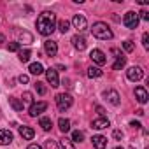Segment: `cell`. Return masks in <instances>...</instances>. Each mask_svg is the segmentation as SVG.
<instances>
[{"label": "cell", "mask_w": 149, "mask_h": 149, "mask_svg": "<svg viewBox=\"0 0 149 149\" xmlns=\"http://www.w3.org/2000/svg\"><path fill=\"white\" fill-rule=\"evenodd\" d=\"M18 81H19L21 84H26V83H28V76H25V74H21V76L18 77Z\"/></svg>", "instance_id": "37"}, {"label": "cell", "mask_w": 149, "mask_h": 149, "mask_svg": "<svg viewBox=\"0 0 149 149\" xmlns=\"http://www.w3.org/2000/svg\"><path fill=\"white\" fill-rule=\"evenodd\" d=\"M126 76H128V79L130 81H133V83H137V81H140L142 77H144V70H142V67H130L128 70H126Z\"/></svg>", "instance_id": "5"}, {"label": "cell", "mask_w": 149, "mask_h": 149, "mask_svg": "<svg viewBox=\"0 0 149 149\" xmlns=\"http://www.w3.org/2000/svg\"><path fill=\"white\" fill-rule=\"evenodd\" d=\"M135 98L140 102V104H146L147 102V91H146V88H142V86H137L135 88Z\"/></svg>", "instance_id": "15"}, {"label": "cell", "mask_w": 149, "mask_h": 149, "mask_svg": "<svg viewBox=\"0 0 149 149\" xmlns=\"http://www.w3.org/2000/svg\"><path fill=\"white\" fill-rule=\"evenodd\" d=\"M104 95H105V98H107L112 105H119V95H118L116 90H107Z\"/></svg>", "instance_id": "16"}, {"label": "cell", "mask_w": 149, "mask_h": 149, "mask_svg": "<svg viewBox=\"0 0 149 149\" xmlns=\"http://www.w3.org/2000/svg\"><path fill=\"white\" fill-rule=\"evenodd\" d=\"M35 88H37V93L39 95H46V88H44L42 83H35Z\"/></svg>", "instance_id": "32"}, {"label": "cell", "mask_w": 149, "mask_h": 149, "mask_svg": "<svg viewBox=\"0 0 149 149\" xmlns=\"http://www.w3.org/2000/svg\"><path fill=\"white\" fill-rule=\"evenodd\" d=\"M19 40H21V44H32L33 42V37H32V33H28V32H19Z\"/></svg>", "instance_id": "21"}, {"label": "cell", "mask_w": 149, "mask_h": 149, "mask_svg": "<svg viewBox=\"0 0 149 149\" xmlns=\"http://www.w3.org/2000/svg\"><path fill=\"white\" fill-rule=\"evenodd\" d=\"M44 51H46L47 56H54L58 53V44L54 40H46L44 42Z\"/></svg>", "instance_id": "11"}, {"label": "cell", "mask_w": 149, "mask_h": 149, "mask_svg": "<svg viewBox=\"0 0 149 149\" xmlns=\"http://www.w3.org/2000/svg\"><path fill=\"white\" fill-rule=\"evenodd\" d=\"M114 149H123V147H114Z\"/></svg>", "instance_id": "40"}, {"label": "cell", "mask_w": 149, "mask_h": 149, "mask_svg": "<svg viewBox=\"0 0 149 149\" xmlns=\"http://www.w3.org/2000/svg\"><path fill=\"white\" fill-rule=\"evenodd\" d=\"M58 28H60V32H61V33H67V32L70 30V23H68L67 19H61V21L58 23Z\"/></svg>", "instance_id": "26"}, {"label": "cell", "mask_w": 149, "mask_h": 149, "mask_svg": "<svg viewBox=\"0 0 149 149\" xmlns=\"http://www.w3.org/2000/svg\"><path fill=\"white\" fill-rule=\"evenodd\" d=\"M46 149H58V142L56 140H46Z\"/></svg>", "instance_id": "31"}, {"label": "cell", "mask_w": 149, "mask_h": 149, "mask_svg": "<svg viewBox=\"0 0 149 149\" xmlns=\"http://www.w3.org/2000/svg\"><path fill=\"white\" fill-rule=\"evenodd\" d=\"M107 126H109V119L107 118H97V119L91 121V128H95V130H104Z\"/></svg>", "instance_id": "13"}, {"label": "cell", "mask_w": 149, "mask_h": 149, "mask_svg": "<svg viewBox=\"0 0 149 149\" xmlns=\"http://www.w3.org/2000/svg\"><path fill=\"white\" fill-rule=\"evenodd\" d=\"M123 47H125V51H126V53H132V51L135 49V46H133V42H132V40L123 42Z\"/></svg>", "instance_id": "29"}, {"label": "cell", "mask_w": 149, "mask_h": 149, "mask_svg": "<svg viewBox=\"0 0 149 149\" xmlns=\"http://www.w3.org/2000/svg\"><path fill=\"white\" fill-rule=\"evenodd\" d=\"M112 135H114V139H116V140H121V139H123V132H121V130H114V133H112Z\"/></svg>", "instance_id": "36"}, {"label": "cell", "mask_w": 149, "mask_h": 149, "mask_svg": "<svg viewBox=\"0 0 149 149\" xmlns=\"http://www.w3.org/2000/svg\"><path fill=\"white\" fill-rule=\"evenodd\" d=\"M72 46L76 47L77 51H84L86 49V39L83 35H74L72 37Z\"/></svg>", "instance_id": "10"}, {"label": "cell", "mask_w": 149, "mask_h": 149, "mask_svg": "<svg viewBox=\"0 0 149 149\" xmlns=\"http://www.w3.org/2000/svg\"><path fill=\"white\" fill-rule=\"evenodd\" d=\"M44 72H46V79H47V83H49L53 88H58V86H60L58 72H56L54 68H47V70H44Z\"/></svg>", "instance_id": "7"}, {"label": "cell", "mask_w": 149, "mask_h": 149, "mask_svg": "<svg viewBox=\"0 0 149 149\" xmlns=\"http://www.w3.org/2000/svg\"><path fill=\"white\" fill-rule=\"evenodd\" d=\"M26 149H42V147H40L39 144H30V146H28Z\"/></svg>", "instance_id": "39"}, {"label": "cell", "mask_w": 149, "mask_h": 149, "mask_svg": "<svg viewBox=\"0 0 149 149\" xmlns=\"http://www.w3.org/2000/svg\"><path fill=\"white\" fill-rule=\"evenodd\" d=\"M102 74H104V72H102L98 67H90V68H88V77H91V79H93V77H100Z\"/></svg>", "instance_id": "25"}, {"label": "cell", "mask_w": 149, "mask_h": 149, "mask_svg": "<svg viewBox=\"0 0 149 149\" xmlns=\"http://www.w3.org/2000/svg\"><path fill=\"white\" fill-rule=\"evenodd\" d=\"M30 74H33V76H40V74L44 72V67H42V63H39V61H35V63H30Z\"/></svg>", "instance_id": "18"}, {"label": "cell", "mask_w": 149, "mask_h": 149, "mask_svg": "<svg viewBox=\"0 0 149 149\" xmlns=\"http://www.w3.org/2000/svg\"><path fill=\"white\" fill-rule=\"evenodd\" d=\"M39 125L42 126V130H44V132H49V130L53 128V121H51V118H40Z\"/></svg>", "instance_id": "23"}, {"label": "cell", "mask_w": 149, "mask_h": 149, "mask_svg": "<svg viewBox=\"0 0 149 149\" xmlns=\"http://www.w3.org/2000/svg\"><path fill=\"white\" fill-rule=\"evenodd\" d=\"M9 104L13 105V109H14V111H18V112H19V111H23V102H21L19 98L11 97V98H9Z\"/></svg>", "instance_id": "22"}, {"label": "cell", "mask_w": 149, "mask_h": 149, "mask_svg": "<svg viewBox=\"0 0 149 149\" xmlns=\"http://www.w3.org/2000/svg\"><path fill=\"white\" fill-rule=\"evenodd\" d=\"M13 139H14V135H13L11 130H0V144H2V146L11 144Z\"/></svg>", "instance_id": "12"}, {"label": "cell", "mask_w": 149, "mask_h": 149, "mask_svg": "<svg viewBox=\"0 0 149 149\" xmlns=\"http://www.w3.org/2000/svg\"><path fill=\"white\" fill-rule=\"evenodd\" d=\"M91 142H93V147L95 149H105V146H107V139L104 135H95L91 139Z\"/></svg>", "instance_id": "14"}, {"label": "cell", "mask_w": 149, "mask_h": 149, "mask_svg": "<svg viewBox=\"0 0 149 149\" xmlns=\"http://www.w3.org/2000/svg\"><path fill=\"white\" fill-rule=\"evenodd\" d=\"M61 147H63V149H76V147H74V144H72V140L67 139V137L61 139Z\"/></svg>", "instance_id": "28"}, {"label": "cell", "mask_w": 149, "mask_h": 149, "mask_svg": "<svg viewBox=\"0 0 149 149\" xmlns=\"http://www.w3.org/2000/svg\"><path fill=\"white\" fill-rule=\"evenodd\" d=\"M139 14H140V18H142V19H144V21H147V19H149V13H147V11H146V9H144V11H140V13H139ZM140 18H139V19H140Z\"/></svg>", "instance_id": "35"}, {"label": "cell", "mask_w": 149, "mask_h": 149, "mask_svg": "<svg viewBox=\"0 0 149 149\" xmlns=\"http://www.w3.org/2000/svg\"><path fill=\"white\" fill-rule=\"evenodd\" d=\"M58 128H60V132H61V133L70 132V121H68V119H65V118H60V119H58Z\"/></svg>", "instance_id": "19"}, {"label": "cell", "mask_w": 149, "mask_h": 149, "mask_svg": "<svg viewBox=\"0 0 149 149\" xmlns=\"http://www.w3.org/2000/svg\"><path fill=\"white\" fill-rule=\"evenodd\" d=\"M142 44H144L146 49L149 47V33H147V32H144V35H142Z\"/></svg>", "instance_id": "33"}, {"label": "cell", "mask_w": 149, "mask_h": 149, "mask_svg": "<svg viewBox=\"0 0 149 149\" xmlns=\"http://www.w3.org/2000/svg\"><path fill=\"white\" fill-rule=\"evenodd\" d=\"M125 63H126V56L118 54V56H116V61H114V65H112V68H114V70H121V68L125 67Z\"/></svg>", "instance_id": "20"}, {"label": "cell", "mask_w": 149, "mask_h": 149, "mask_svg": "<svg viewBox=\"0 0 149 149\" xmlns=\"http://www.w3.org/2000/svg\"><path fill=\"white\" fill-rule=\"evenodd\" d=\"M130 126H133V128H142V125H140L139 121H132V123H130Z\"/></svg>", "instance_id": "38"}, {"label": "cell", "mask_w": 149, "mask_h": 149, "mask_svg": "<svg viewBox=\"0 0 149 149\" xmlns=\"http://www.w3.org/2000/svg\"><path fill=\"white\" fill-rule=\"evenodd\" d=\"M123 23H125V26H126V28H130V30H135V28L139 26V14H137V13H133V11L126 13V14H125V19H123Z\"/></svg>", "instance_id": "4"}, {"label": "cell", "mask_w": 149, "mask_h": 149, "mask_svg": "<svg viewBox=\"0 0 149 149\" xmlns=\"http://www.w3.org/2000/svg\"><path fill=\"white\" fill-rule=\"evenodd\" d=\"M32 98H33L32 93H30V91H25V93H23V105H25V104H32Z\"/></svg>", "instance_id": "30"}, {"label": "cell", "mask_w": 149, "mask_h": 149, "mask_svg": "<svg viewBox=\"0 0 149 149\" xmlns=\"http://www.w3.org/2000/svg\"><path fill=\"white\" fill-rule=\"evenodd\" d=\"M72 23H74V28H77V32H84L88 28V21L83 14H76L72 18Z\"/></svg>", "instance_id": "6"}, {"label": "cell", "mask_w": 149, "mask_h": 149, "mask_svg": "<svg viewBox=\"0 0 149 149\" xmlns=\"http://www.w3.org/2000/svg\"><path fill=\"white\" fill-rule=\"evenodd\" d=\"M46 109H47V102H37V104H32V105H30V111H28V114H30L32 118H35V116L42 114Z\"/></svg>", "instance_id": "8"}, {"label": "cell", "mask_w": 149, "mask_h": 149, "mask_svg": "<svg viewBox=\"0 0 149 149\" xmlns=\"http://www.w3.org/2000/svg\"><path fill=\"white\" fill-rule=\"evenodd\" d=\"M91 33H93L97 39H100V40H111V39L114 37V33H112V30L107 26V23H102V21H98V23L93 25Z\"/></svg>", "instance_id": "2"}, {"label": "cell", "mask_w": 149, "mask_h": 149, "mask_svg": "<svg viewBox=\"0 0 149 149\" xmlns=\"http://www.w3.org/2000/svg\"><path fill=\"white\" fill-rule=\"evenodd\" d=\"M7 49H9V51H18V49H19V42H13V44H9Z\"/></svg>", "instance_id": "34"}, {"label": "cell", "mask_w": 149, "mask_h": 149, "mask_svg": "<svg viewBox=\"0 0 149 149\" xmlns=\"http://www.w3.org/2000/svg\"><path fill=\"white\" fill-rule=\"evenodd\" d=\"M90 58H91L95 63H98V65H104V63L107 61V58H105L104 51H100V49H93V51L90 53Z\"/></svg>", "instance_id": "9"}, {"label": "cell", "mask_w": 149, "mask_h": 149, "mask_svg": "<svg viewBox=\"0 0 149 149\" xmlns=\"http://www.w3.org/2000/svg\"><path fill=\"white\" fill-rule=\"evenodd\" d=\"M83 139H84V133L83 132H79V130H76V132H74L72 133V142H83Z\"/></svg>", "instance_id": "27"}, {"label": "cell", "mask_w": 149, "mask_h": 149, "mask_svg": "<svg viewBox=\"0 0 149 149\" xmlns=\"http://www.w3.org/2000/svg\"><path fill=\"white\" fill-rule=\"evenodd\" d=\"M72 97L68 95V93H58L56 95V105H58V111L60 112H65L67 109H70V105H72Z\"/></svg>", "instance_id": "3"}, {"label": "cell", "mask_w": 149, "mask_h": 149, "mask_svg": "<svg viewBox=\"0 0 149 149\" xmlns=\"http://www.w3.org/2000/svg\"><path fill=\"white\" fill-rule=\"evenodd\" d=\"M30 56H32V51H30V49H21V51L18 53V58H19V61H23V63H26V61L30 60Z\"/></svg>", "instance_id": "24"}, {"label": "cell", "mask_w": 149, "mask_h": 149, "mask_svg": "<svg viewBox=\"0 0 149 149\" xmlns=\"http://www.w3.org/2000/svg\"><path fill=\"white\" fill-rule=\"evenodd\" d=\"M35 25H37V32H39L40 35L47 37V35H51V33L54 32V28H56V14L51 13V11L40 13Z\"/></svg>", "instance_id": "1"}, {"label": "cell", "mask_w": 149, "mask_h": 149, "mask_svg": "<svg viewBox=\"0 0 149 149\" xmlns=\"http://www.w3.org/2000/svg\"><path fill=\"white\" fill-rule=\"evenodd\" d=\"M19 135H21L25 140H32L33 135H35V132H33L30 126H19Z\"/></svg>", "instance_id": "17"}]
</instances>
